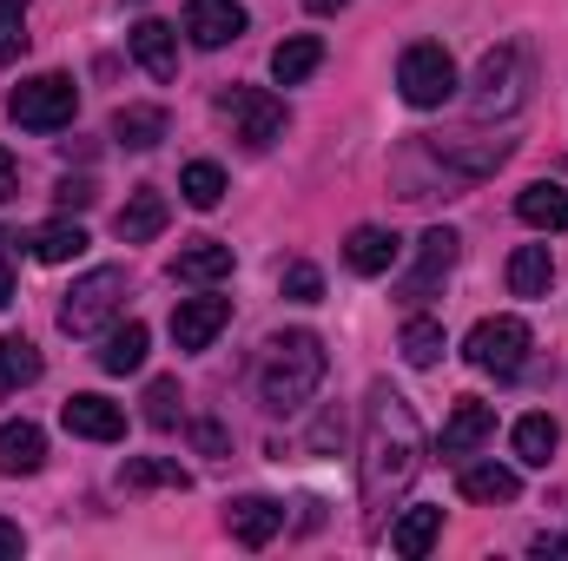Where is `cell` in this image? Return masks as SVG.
<instances>
[{"label": "cell", "instance_id": "4", "mask_svg": "<svg viewBox=\"0 0 568 561\" xmlns=\"http://www.w3.org/2000/svg\"><path fill=\"white\" fill-rule=\"evenodd\" d=\"M120 304H126V272H120V265H100V272H87V278L67 290L60 330H67V337H100V330L120 317Z\"/></svg>", "mask_w": 568, "mask_h": 561}, {"label": "cell", "instance_id": "2", "mask_svg": "<svg viewBox=\"0 0 568 561\" xmlns=\"http://www.w3.org/2000/svg\"><path fill=\"white\" fill-rule=\"evenodd\" d=\"M324 370H331L324 337H317V330H284V337L265 344V364H258V404H265L272 417H297V410L317 397Z\"/></svg>", "mask_w": 568, "mask_h": 561}, {"label": "cell", "instance_id": "35", "mask_svg": "<svg viewBox=\"0 0 568 561\" xmlns=\"http://www.w3.org/2000/svg\"><path fill=\"white\" fill-rule=\"evenodd\" d=\"M27 47V0H0V67L20 60Z\"/></svg>", "mask_w": 568, "mask_h": 561}, {"label": "cell", "instance_id": "14", "mask_svg": "<svg viewBox=\"0 0 568 561\" xmlns=\"http://www.w3.org/2000/svg\"><path fill=\"white\" fill-rule=\"evenodd\" d=\"M496 436V404H483V397H456V410L443 422V456H469V449H483Z\"/></svg>", "mask_w": 568, "mask_h": 561}, {"label": "cell", "instance_id": "27", "mask_svg": "<svg viewBox=\"0 0 568 561\" xmlns=\"http://www.w3.org/2000/svg\"><path fill=\"white\" fill-rule=\"evenodd\" d=\"M113 140L126 145V152H152V145L165 140V106H120L113 113Z\"/></svg>", "mask_w": 568, "mask_h": 561}, {"label": "cell", "instance_id": "16", "mask_svg": "<svg viewBox=\"0 0 568 561\" xmlns=\"http://www.w3.org/2000/svg\"><path fill=\"white\" fill-rule=\"evenodd\" d=\"M165 218H172L165 192H159V185H140V192H133V198L120 205L113 232H120V245H145V238H159V232H165Z\"/></svg>", "mask_w": 568, "mask_h": 561}, {"label": "cell", "instance_id": "30", "mask_svg": "<svg viewBox=\"0 0 568 561\" xmlns=\"http://www.w3.org/2000/svg\"><path fill=\"white\" fill-rule=\"evenodd\" d=\"M27 384H40V350L27 337H0V397H13Z\"/></svg>", "mask_w": 568, "mask_h": 561}, {"label": "cell", "instance_id": "1", "mask_svg": "<svg viewBox=\"0 0 568 561\" xmlns=\"http://www.w3.org/2000/svg\"><path fill=\"white\" fill-rule=\"evenodd\" d=\"M417 469H424V422L390 384H371V397H364V456H357V496H364V529L371 536L384 529L390 502L417 482Z\"/></svg>", "mask_w": 568, "mask_h": 561}, {"label": "cell", "instance_id": "7", "mask_svg": "<svg viewBox=\"0 0 568 561\" xmlns=\"http://www.w3.org/2000/svg\"><path fill=\"white\" fill-rule=\"evenodd\" d=\"M397 86H404L410 106H443V100L456 93V60H449L436 40H417V47L397 60Z\"/></svg>", "mask_w": 568, "mask_h": 561}, {"label": "cell", "instance_id": "10", "mask_svg": "<svg viewBox=\"0 0 568 561\" xmlns=\"http://www.w3.org/2000/svg\"><path fill=\"white\" fill-rule=\"evenodd\" d=\"M225 324H232V297H179L172 304V344L179 350H205Z\"/></svg>", "mask_w": 568, "mask_h": 561}, {"label": "cell", "instance_id": "20", "mask_svg": "<svg viewBox=\"0 0 568 561\" xmlns=\"http://www.w3.org/2000/svg\"><path fill=\"white\" fill-rule=\"evenodd\" d=\"M47 462V436L40 422H0V476H33Z\"/></svg>", "mask_w": 568, "mask_h": 561}, {"label": "cell", "instance_id": "42", "mask_svg": "<svg viewBox=\"0 0 568 561\" xmlns=\"http://www.w3.org/2000/svg\"><path fill=\"white\" fill-rule=\"evenodd\" d=\"M337 436H344V417H324V422H317V429H311V442H317V449H331Z\"/></svg>", "mask_w": 568, "mask_h": 561}, {"label": "cell", "instance_id": "23", "mask_svg": "<svg viewBox=\"0 0 568 561\" xmlns=\"http://www.w3.org/2000/svg\"><path fill=\"white\" fill-rule=\"evenodd\" d=\"M317 67H324V40H317V33H291L278 53H272V80H278V86H304Z\"/></svg>", "mask_w": 568, "mask_h": 561}, {"label": "cell", "instance_id": "22", "mask_svg": "<svg viewBox=\"0 0 568 561\" xmlns=\"http://www.w3.org/2000/svg\"><path fill=\"white\" fill-rule=\"evenodd\" d=\"M516 218H523V225H536V232H568V192H562V185H549V178L523 185Z\"/></svg>", "mask_w": 568, "mask_h": 561}, {"label": "cell", "instance_id": "44", "mask_svg": "<svg viewBox=\"0 0 568 561\" xmlns=\"http://www.w3.org/2000/svg\"><path fill=\"white\" fill-rule=\"evenodd\" d=\"M311 13H337V7H351V0H304Z\"/></svg>", "mask_w": 568, "mask_h": 561}, {"label": "cell", "instance_id": "33", "mask_svg": "<svg viewBox=\"0 0 568 561\" xmlns=\"http://www.w3.org/2000/svg\"><path fill=\"white\" fill-rule=\"evenodd\" d=\"M179 192H185V205H199V212H212V205L225 198V172H219L212 159H192V165L179 172Z\"/></svg>", "mask_w": 568, "mask_h": 561}, {"label": "cell", "instance_id": "12", "mask_svg": "<svg viewBox=\"0 0 568 561\" xmlns=\"http://www.w3.org/2000/svg\"><path fill=\"white\" fill-rule=\"evenodd\" d=\"M397 258H404V238L384 232V225H357V232L344 238V265H351L357 278H384V272H397Z\"/></svg>", "mask_w": 568, "mask_h": 561}, {"label": "cell", "instance_id": "19", "mask_svg": "<svg viewBox=\"0 0 568 561\" xmlns=\"http://www.w3.org/2000/svg\"><path fill=\"white\" fill-rule=\"evenodd\" d=\"M232 245H219V238H192L179 258H172V278L179 284H219V278H232Z\"/></svg>", "mask_w": 568, "mask_h": 561}, {"label": "cell", "instance_id": "8", "mask_svg": "<svg viewBox=\"0 0 568 561\" xmlns=\"http://www.w3.org/2000/svg\"><path fill=\"white\" fill-rule=\"evenodd\" d=\"M219 113L239 126V140L258 145V152L284 140V100H272L265 86H232V93L219 100Z\"/></svg>", "mask_w": 568, "mask_h": 561}, {"label": "cell", "instance_id": "25", "mask_svg": "<svg viewBox=\"0 0 568 561\" xmlns=\"http://www.w3.org/2000/svg\"><path fill=\"white\" fill-rule=\"evenodd\" d=\"M436 536H443V509H404L397 522H390V549L404 561H417L436 549Z\"/></svg>", "mask_w": 568, "mask_h": 561}, {"label": "cell", "instance_id": "31", "mask_svg": "<svg viewBox=\"0 0 568 561\" xmlns=\"http://www.w3.org/2000/svg\"><path fill=\"white\" fill-rule=\"evenodd\" d=\"M397 350H404V364H417V370H429V364H443V324L436 317H410L404 324V337H397Z\"/></svg>", "mask_w": 568, "mask_h": 561}, {"label": "cell", "instance_id": "11", "mask_svg": "<svg viewBox=\"0 0 568 561\" xmlns=\"http://www.w3.org/2000/svg\"><path fill=\"white\" fill-rule=\"evenodd\" d=\"M185 33H192V47H232L239 33H245V7L239 0H185Z\"/></svg>", "mask_w": 568, "mask_h": 561}, {"label": "cell", "instance_id": "3", "mask_svg": "<svg viewBox=\"0 0 568 561\" xmlns=\"http://www.w3.org/2000/svg\"><path fill=\"white\" fill-rule=\"evenodd\" d=\"M7 113H13V126H27V133H60V126H73V113H80V86H73L67 73H33V80H20V86L7 93Z\"/></svg>", "mask_w": 568, "mask_h": 561}, {"label": "cell", "instance_id": "17", "mask_svg": "<svg viewBox=\"0 0 568 561\" xmlns=\"http://www.w3.org/2000/svg\"><path fill=\"white\" fill-rule=\"evenodd\" d=\"M126 47H133V60H140L152 80H172V73H179V33H172L165 20H133Z\"/></svg>", "mask_w": 568, "mask_h": 561}, {"label": "cell", "instance_id": "29", "mask_svg": "<svg viewBox=\"0 0 568 561\" xmlns=\"http://www.w3.org/2000/svg\"><path fill=\"white\" fill-rule=\"evenodd\" d=\"M120 489H126V496H140V489H192V476H185L179 462H165V456H133V462L120 469Z\"/></svg>", "mask_w": 568, "mask_h": 561}, {"label": "cell", "instance_id": "36", "mask_svg": "<svg viewBox=\"0 0 568 561\" xmlns=\"http://www.w3.org/2000/svg\"><path fill=\"white\" fill-rule=\"evenodd\" d=\"M278 290L291 297V304H317V297H324V278H317V265L297 258V265H284L278 272Z\"/></svg>", "mask_w": 568, "mask_h": 561}, {"label": "cell", "instance_id": "45", "mask_svg": "<svg viewBox=\"0 0 568 561\" xmlns=\"http://www.w3.org/2000/svg\"><path fill=\"white\" fill-rule=\"evenodd\" d=\"M133 7H140V0H133Z\"/></svg>", "mask_w": 568, "mask_h": 561}, {"label": "cell", "instance_id": "18", "mask_svg": "<svg viewBox=\"0 0 568 561\" xmlns=\"http://www.w3.org/2000/svg\"><path fill=\"white\" fill-rule=\"evenodd\" d=\"M60 422L73 429V436H87V442H120L126 436V410L120 404H106V397H73Z\"/></svg>", "mask_w": 568, "mask_h": 561}, {"label": "cell", "instance_id": "26", "mask_svg": "<svg viewBox=\"0 0 568 561\" xmlns=\"http://www.w3.org/2000/svg\"><path fill=\"white\" fill-rule=\"evenodd\" d=\"M27 252H33L40 265H73V258L87 252V232H80V225H67V218H53V225L27 232Z\"/></svg>", "mask_w": 568, "mask_h": 561}, {"label": "cell", "instance_id": "13", "mask_svg": "<svg viewBox=\"0 0 568 561\" xmlns=\"http://www.w3.org/2000/svg\"><path fill=\"white\" fill-rule=\"evenodd\" d=\"M443 165H456L463 178H489L509 152H516V140H483V133H456V140H436L429 145Z\"/></svg>", "mask_w": 568, "mask_h": 561}, {"label": "cell", "instance_id": "37", "mask_svg": "<svg viewBox=\"0 0 568 561\" xmlns=\"http://www.w3.org/2000/svg\"><path fill=\"white\" fill-rule=\"evenodd\" d=\"M93 198H100L93 178H60V185H53V205H60V212H87Z\"/></svg>", "mask_w": 568, "mask_h": 561}, {"label": "cell", "instance_id": "6", "mask_svg": "<svg viewBox=\"0 0 568 561\" xmlns=\"http://www.w3.org/2000/svg\"><path fill=\"white\" fill-rule=\"evenodd\" d=\"M463 357H469L476 370H489V377H516L523 357H529V324H523V317H483V324L469 330Z\"/></svg>", "mask_w": 568, "mask_h": 561}, {"label": "cell", "instance_id": "21", "mask_svg": "<svg viewBox=\"0 0 568 561\" xmlns=\"http://www.w3.org/2000/svg\"><path fill=\"white\" fill-rule=\"evenodd\" d=\"M456 489H463V502H516L523 496V476L503 469V462H469L456 476Z\"/></svg>", "mask_w": 568, "mask_h": 561}, {"label": "cell", "instance_id": "41", "mask_svg": "<svg viewBox=\"0 0 568 561\" xmlns=\"http://www.w3.org/2000/svg\"><path fill=\"white\" fill-rule=\"evenodd\" d=\"M7 245H13V238H7V232H0V310H7V304H13V272H7Z\"/></svg>", "mask_w": 568, "mask_h": 561}, {"label": "cell", "instance_id": "38", "mask_svg": "<svg viewBox=\"0 0 568 561\" xmlns=\"http://www.w3.org/2000/svg\"><path fill=\"white\" fill-rule=\"evenodd\" d=\"M7 198H20V165H13V152L0 145V205H7Z\"/></svg>", "mask_w": 568, "mask_h": 561}, {"label": "cell", "instance_id": "34", "mask_svg": "<svg viewBox=\"0 0 568 561\" xmlns=\"http://www.w3.org/2000/svg\"><path fill=\"white\" fill-rule=\"evenodd\" d=\"M179 404H185V397H179V377H152V384H145V422H152V429H172V422H179Z\"/></svg>", "mask_w": 568, "mask_h": 561}, {"label": "cell", "instance_id": "5", "mask_svg": "<svg viewBox=\"0 0 568 561\" xmlns=\"http://www.w3.org/2000/svg\"><path fill=\"white\" fill-rule=\"evenodd\" d=\"M523 86H529V60H523V47H496V53H483V67H476V120H489V113H516L523 106Z\"/></svg>", "mask_w": 568, "mask_h": 561}, {"label": "cell", "instance_id": "40", "mask_svg": "<svg viewBox=\"0 0 568 561\" xmlns=\"http://www.w3.org/2000/svg\"><path fill=\"white\" fill-rule=\"evenodd\" d=\"M192 436H199V449H205V456H225V429H219V422H199Z\"/></svg>", "mask_w": 568, "mask_h": 561}, {"label": "cell", "instance_id": "15", "mask_svg": "<svg viewBox=\"0 0 568 561\" xmlns=\"http://www.w3.org/2000/svg\"><path fill=\"white\" fill-rule=\"evenodd\" d=\"M225 529H232V542L265 549V542L284 529V509L272 502V496H239V502H225Z\"/></svg>", "mask_w": 568, "mask_h": 561}, {"label": "cell", "instance_id": "39", "mask_svg": "<svg viewBox=\"0 0 568 561\" xmlns=\"http://www.w3.org/2000/svg\"><path fill=\"white\" fill-rule=\"evenodd\" d=\"M20 549H27L20 522H7V516H0V561H20Z\"/></svg>", "mask_w": 568, "mask_h": 561}, {"label": "cell", "instance_id": "32", "mask_svg": "<svg viewBox=\"0 0 568 561\" xmlns=\"http://www.w3.org/2000/svg\"><path fill=\"white\" fill-rule=\"evenodd\" d=\"M556 442H562V429H556V417H523V422H516V456H523L529 469H549Z\"/></svg>", "mask_w": 568, "mask_h": 561}, {"label": "cell", "instance_id": "28", "mask_svg": "<svg viewBox=\"0 0 568 561\" xmlns=\"http://www.w3.org/2000/svg\"><path fill=\"white\" fill-rule=\"evenodd\" d=\"M549 284H556L549 245H523V252L509 258V290H516V297H549Z\"/></svg>", "mask_w": 568, "mask_h": 561}, {"label": "cell", "instance_id": "9", "mask_svg": "<svg viewBox=\"0 0 568 561\" xmlns=\"http://www.w3.org/2000/svg\"><path fill=\"white\" fill-rule=\"evenodd\" d=\"M456 252H463V238H456L449 225H429L424 238H417V272L397 284V297H404V304H424V297H436V284L456 272Z\"/></svg>", "mask_w": 568, "mask_h": 561}, {"label": "cell", "instance_id": "43", "mask_svg": "<svg viewBox=\"0 0 568 561\" xmlns=\"http://www.w3.org/2000/svg\"><path fill=\"white\" fill-rule=\"evenodd\" d=\"M536 555H568V536H542V542H536Z\"/></svg>", "mask_w": 568, "mask_h": 561}, {"label": "cell", "instance_id": "24", "mask_svg": "<svg viewBox=\"0 0 568 561\" xmlns=\"http://www.w3.org/2000/svg\"><path fill=\"white\" fill-rule=\"evenodd\" d=\"M145 344H152V337H145L140 317L113 324V330H106V344H100V370H106V377H126V370H140V364H145Z\"/></svg>", "mask_w": 568, "mask_h": 561}]
</instances>
